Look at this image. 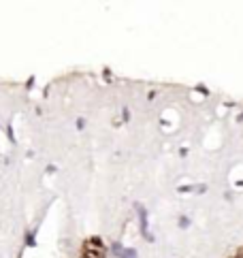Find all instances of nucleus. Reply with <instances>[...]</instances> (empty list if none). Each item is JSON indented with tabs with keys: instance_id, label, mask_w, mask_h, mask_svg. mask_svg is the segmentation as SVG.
<instances>
[{
	"instance_id": "f03ea898",
	"label": "nucleus",
	"mask_w": 243,
	"mask_h": 258,
	"mask_svg": "<svg viewBox=\"0 0 243 258\" xmlns=\"http://www.w3.org/2000/svg\"><path fill=\"white\" fill-rule=\"evenodd\" d=\"M235 258H243V250H241V252H239V254H237Z\"/></svg>"
},
{
	"instance_id": "f257e3e1",
	"label": "nucleus",
	"mask_w": 243,
	"mask_h": 258,
	"mask_svg": "<svg viewBox=\"0 0 243 258\" xmlns=\"http://www.w3.org/2000/svg\"><path fill=\"white\" fill-rule=\"evenodd\" d=\"M117 252V256H124V258H134V252H130V250H120V248H115Z\"/></svg>"
}]
</instances>
